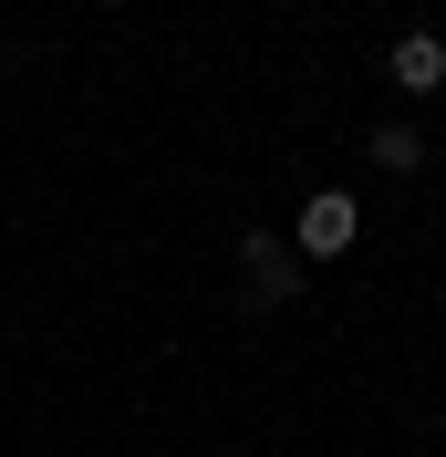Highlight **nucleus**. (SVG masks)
I'll return each mask as SVG.
<instances>
[{"mask_svg": "<svg viewBox=\"0 0 446 457\" xmlns=\"http://www.w3.org/2000/svg\"><path fill=\"white\" fill-rule=\"evenodd\" d=\"M394 84L405 94H436L446 84V42L436 31H394Z\"/></svg>", "mask_w": 446, "mask_h": 457, "instance_id": "nucleus-2", "label": "nucleus"}, {"mask_svg": "<svg viewBox=\"0 0 446 457\" xmlns=\"http://www.w3.org/2000/svg\"><path fill=\"white\" fill-rule=\"evenodd\" d=\"M374 167H394V177H405V167H425V136L405 125V114H394V125H374Z\"/></svg>", "mask_w": 446, "mask_h": 457, "instance_id": "nucleus-4", "label": "nucleus"}, {"mask_svg": "<svg viewBox=\"0 0 446 457\" xmlns=\"http://www.w3.org/2000/svg\"><path fill=\"white\" fill-rule=\"evenodd\" d=\"M353 228H363V208L343 198V187L301 198V250H311V260H343V250H353Z\"/></svg>", "mask_w": 446, "mask_h": 457, "instance_id": "nucleus-1", "label": "nucleus"}, {"mask_svg": "<svg viewBox=\"0 0 446 457\" xmlns=\"http://www.w3.org/2000/svg\"><path fill=\"white\" fill-rule=\"evenodd\" d=\"M239 260H250V291H260V302H280V291H291V260H280L270 228H250V239H239Z\"/></svg>", "mask_w": 446, "mask_h": 457, "instance_id": "nucleus-3", "label": "nucleus"}]
</instances>
